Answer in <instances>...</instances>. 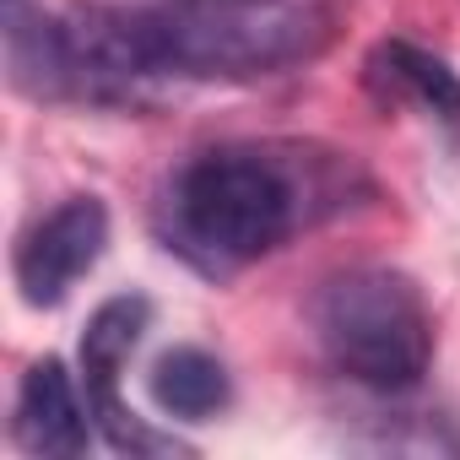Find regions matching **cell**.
<instances>
[{
    "label": "cell",
    "instance_id": "cell-8",
    "mask_svg": "<svg viewBox=\"0 0 460 460\" xmlns=\"http://www.w3.org/2000/svg\"><path fill=\"white\" fill-rule=\"evenodd\" d=\"M146 390L157 401V411L179 417V422H206L217 417L227 401H234V385H227V368L200 352V347H173L152 363L146 374Z\"/></svg>",
    "mask_w": 460,
    "mask_h": 460
},
{
    "label": "cell",
    "instance_id": "cell-7",
    "mask_svg": "<svg viewBox=\"0 0 460 460\" xmlns=\"http://www.w3.org/2000/svg\"><path fill=\"white\" fill-rule=\"evenodd\" d=\"M368 87L385 103H417L422 114L460 130V76L438 55H428L406 39H390L368 55Z\"/></svg>",
    "mask_w": 460,
    "mask_h": 460
},
{
    "label": "cell",
    "instance_id": "cell-9",
    "mask_svg": "<svg viewBox=\"0 0 460 460\" xmlns=\"http://www.w3.org/2000/svg\"><path fill=\"white\" fill-rule=\"evenodd\" d=\"M6 60L12 82L33 98H71L66 93V44L60 17L33 12L28 0H6Z\"/></svg>",
    "mask_w": 460,
    "mask_h": 460
},
{
    "label": "cell",
    "instance_id": "cell-3",
    "mask_svg": "<svg viewBox=\"0 0 460 460\" xmlns=\"http://www.w3.org/2000/svg\"><path fill=\"white\" fill-rule=\"evenodd\" d=\"M314 336L325 358L368 390H411L433 363V320L411 277L352 266L314 293Z\"/></svg>",
    "mask_w": 460,
    "mask_h": 460
},
{
    "label": "cell",
    "instance_id": "cell-4",
    "mask_svg": "<svg viewBox=\"0 0 460 460\" xmlns=\"http://www.w3.org/2000/svg\"><path fill=\"white\" fill-rule=\"evenodd\" d=\"M146 325H152V304L141 293H119V298L98 304V314L82 331V385H87V406H93V422L103 428L109 449H119V455H163V449H179L168 433L146 428L119 401V368L136 352V341H141Z\"/></svg>",
    "mask_w": 460,
    "mask_h": 460
},
{
    "label": "cell",
    "instance_id": "cell-1",
    "mask_svg": "<svg viewBox=\"0 0 460 460\" xmlns=\"http://www.w3.org/2000/svg\"><path fill=\"white\" fill-rule=\"evenodd\" d=\"M331 17L293 0H168L76 6L60 17L66 93L93 103L136 98L146 82H255L314 60Z\"/></svg>",
    "mask_w": 460,
    "mask_h": 460
},
{
    "label": "cell",
    "instance_id": "cell-6",
    "mask_svg": "<svg viewBox=\"0 0 460 460\" xmlns=\"http://www.w3.org/2000/svg\"><path fill=\"white\" fill-rule=\"evenodd\" d=\"M93 406L76 395L71 374L60 358H39L22 374L17 390V417H12V438L28 455H82L93 444Z\"/></svg>",
    "mask_w": 460,
    "mask_h": 460
},
{
    "label": "cell",
    "instance_id": "cell-5",
    "mask_svg": "<svg viewBox=\"0 0 460 460\" xmlns=\"http://www.w3.org/2000/svg\"><path fill=\"white\" fill-rule=\"evenodd\" d=\"M109 244V211L98 195H71L49 217H39L17 244V288L33 309L66 304V293L98 266Z\"/></svg>",
    "mask_w": 460,
    "mask_h": 460
},
{
    "label": "cell",
    "instance_id": "cell-2",
    "mask_svg": "<svg viewBox=\"0 0 460 460\" xmlns=\"http://www.w3.org/2000/svg\"><path fill=\"white\" fill-rule=\"evenodd\" d=\"M341 206V163L304 146H211L163 195V239L206 277H234Z\"/></svg>",
    "mask_w": 460,
    "mask_h": 460
}]
</instances>
